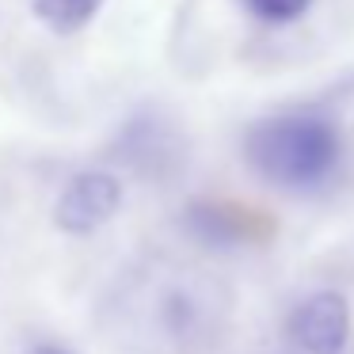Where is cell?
<instances>
[{
  "label": "cell",
  "instance_id": "1",
  "mask_svg": "<svg viewBox=\"0 0 354 354\" xmlns=\"http://www.w3.org/2000/svg\"><path fill=\"white\" fill-rule=\"evenodd\" d=\"M244 153L267 183L286 191H313L328 183L331 171L339 168L343 141L328 118L293 111V115H274L252 126Z\"/></svg>",
  "mask_w": 354,
  "mask_h": 354
},
{
  "label": "cell",
  "instance_id": "2",
  "mask_svg": "<svg viewBox=\"0 0 354 354\" xmlns=\"http://www.w3.org/2000/svg\"><path fill=\"white\" fill-rule=\"evenodd\" d=\"M122 206V183L107 171H80L69 187L62 191L54 209V221L62 232L73 236H88V232L103 229Z\"/></svg>",
  "mask_w": 354,
  "mask_h": 354
},
{
  "label": "cell",
  "instance_id": "3",
  "mask_svg": "<svg viewBox=\"0 0 354 354\" xmlns=\"http://www.w3.org/2000/svg\"><path fill=\"white\" fill-rule=\"evenodd\" d=\"M290 339L305 354H343L351 339V305L343 293H313L290 316Z\"/></svg>",
  "mask_w": 354,
  "mask_h": 354
},
{
  "label": "cell",
  "instance_id": "4",
  "mask_svg": "<svg viewBox=\"0 0 354 354\" xmlns=\"http://www.w3.org/2000/svg\"><path fill=\"white\" fill-rule=\"evenodd\" d=\"M35 16L57 35H73L100 16L103 0H31Z\"/></svg>",
  "mask_w": 354,
  "mask_h": 354
},
{
  "label": "cell",
  "instance_id": "5",
  "mask_svg": "<svg viewBox=\"0 0 354 354\" xmlns=\"http://www.w3.org/2000/svg\"><path fill=\"white\" fill-rule=\"evenodd\" d=\"M244 4L263 24H293V19L305 16V8L313 0H244Z\"/></svg>",
  "mask_w": 354,
  "mask_h": 354
},
{
  "label": "cell",
  "instance_id": "6",
  "mask_svg": "<svg viewBox=\"0 0 354 354\" xmlns=\"http://www.w3.org/2000/svg\"><path fill=\"white\" fill-rule=\"evenodd\" d=\"M35 354H69V351H62V346H39Z\"/></svg>",
  "mask_w": 354,
  "mask_h": 354
}]
</instances>
